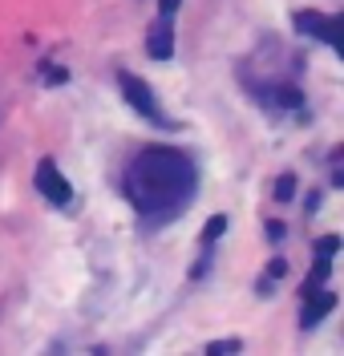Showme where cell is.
Returning a JSON list of instances; mask_svg holds the SVG:
<instances>
[{"label":"cell","mask_w":344,"mask_h":356,"mask_svg":"<svg viewBox=\"0 0 344 356\" xmlns=\"http://www.w3.org/2000/svg\"><path fill=\"white\" fill-rule=\"evenodd\" d=\"M304 207H308V215H316V211H320V191H312V195H308V202H304Z\"/></svg>","instance_id":"5bb4252c"},{"label":"cell","mask_w":344,"mask_h":356,"mask_svg":"<svg viewBox=\"0 0 344 356\" xmlns=\"http://www.w3.org/2000/svg\"><path fill=\"white\" fill-rule=\"evenodd\" d=\"M179 4H183V0H162V8H158V13H166V17H174V8H179Z\"/></svg>","instance_id":"9a60e30c"},{"label":"cell","mask_w":344,"mask_h":356,"mask_svg":"<svg viewBox=\"0 0 344 356\" xmlns=\"http://www.w3.org/2000/svg\"><path fill=\"white\" fill-rule=\"evenodd\" d=\"M341 235H324V239H316V243H312V255H324V259H332V255H336V251H341Z\"/></svg>","instance_id":"8fae6325"},{"label":"cell","mask_w":344,"mask_h":356,"mask_svg":"<svg viewBox=\"0 0 344 356\" xmlns=\"http://www.w3.org/2000/svg\"><path fill=\"white\" fill-rule=\"evenodd\" d=\"M328 44L341 53V61H344V13L341 17H328Z\"/></svg>","instance_id":"30bf717a"},{"label":"cell","mask_w":344,"mask_h":356,"mask_svg":"<svg viewBox=\"0 0 344 356\" xmlns=\"http://www.w3.org/2000/svg\"><path fill=\"white\" fill-rule=\"evenodd\" d=\"M332 308H336V296H332V291L320 288V291H312V296H304V316H300V328H316V324H320Z\"/></svg>","instance_id":"5b68a950"},{"label":"cell","mask_w":344,"mask_h":356,"mask_svg":"<svg viewBox=\"0 0 344 356\" xmlns=\"http://www.w3.org/2000/svg\"><path fill=\"white\" fill-rule=\"evenodd\" d=\"M223 235H227V215H215V219L203 227V247H215Z\"/></svg>","instance_id":"9c48e42d"},{"label":"cell","mask_w":344,"mask_h":356,"mask_svg":"<svg viewBox=\"0 0 344 356\" xmlns=\"http://www.w3.org/2000/svg\"><path fill=\"white\" fill-rule=\"evenodd\" d=\"M284 235H288V227H284L279 219L268 222V239H272V243H284Z\"/></svg>","instance_id":"4fadbf2b"},{"label":"cell","mask_w":344,"mask_h":356,"mask_svg":"<svg viewBox=\"0 0 344 356\" xmlns=\"http://www.w3.org/2000/svg\"><path fill=\"white\" fill-rule=\"evenodd\" d=\"M292 24H296L304 37H316V41H328V17L324 13H316V8H300L296 17H292Z\"/></svg>","instance_id":"8992f818"},{"label":"cell","mask_w":344,"mask_h":356,"mask_svg":"<svg viewBox=\"0 0 344 356\" xmlns=\"http://www.w3.org/2000/svg\"><path fill=\"white\" fill-rule=\"evenodd\" d=\"M117 86H122V93H126V102H130L146 122H154V126H174V122L162 113V106L154 102V93H150V86H146L142 77L126 73V69H117Z\"/></svg>","instance_id":"7a4b0ae2"},{"label":"cell","mask_w":344,"mask_h":356,"mask_svg":"<svg viewBox=\"0 0 344 356\" xmlns=\"http://www.w3.org/2000/svg\"><path fill=\"white\" fill-rule=\"evenodd\" d=\"M332 186H336V191H344V170H336V175H332Z\"/></svg>","instance_id":"2e32d148"},{"label":"cell","mask_w":344,"mask_h":356,"mask_svg":"<svg viewBox=\"0 0 344 356\" xmlns=\"http://www.w3.org/2000/svg\"><path fill=\"white\" fill-rule=\"evenodd\" d=\"M328 275H332V264H328L324 255H316V267H312V275L304 280V296H312V291H320Z\"/></svg>","instance_id":"52a82bcc"},{"label":"cell","mask_w":344,"mask_h":356,"mask_svg":"<svg viewBox=\"0 0 344 356\" xmlns=\"http://www.w3.org/2000/svg\"><path fill=\"white\" fill-rule=\"evenodd\" d=\"M199 195V170L183 150L170 146H146L126 166V199L146 219H174Z\"/></svg>","instance_id":"6da1fadb"},{"label":"cell","mask_w":344,"mask_h":356,"mask_svg":"<svg viewBox=\"0 0 344 356\" xmlns=\"http://www.w3.org/2000/svg\"><path fill=\"white\" fill-rule=\"evenodd\" d=\"M296 191H300V178L296 175H279V178H275L272 195H275V202H292V199H296Z\"/></svg>","instance_id":"ba28073f"},{"label":"cell","mask_w":344,"mask_h":356,"mask_svg":"<svg viewBox=\"0 0 344 356\" xmlns=\"http://www.w3.org/2000/svg\"><path fill=\"white\" fill-rule=\"evenodd\" d=\"M37 191H41V195H45L53 207H69V202H73V186H69L65 175H61V170H57L49 158L37 166Z\"/></svg>","instance_id":"3957f363"},{"label":"cell","mask_w":344,"mask_h":356,"mask_svg":"<svg viewBox=\"0 0 344 356\" xmlns=\"http://www.w3.org/2000/svg\"><path fill=\"white\" fill-rule=\"evenodd\" d=\"M243 348V340H215V344H206V356H223V353H239Z\"/></svg>","instance_id":"7c38bea8"},{"label":"cell","mask_w":344,"mask_h":356,"mask_svg":"<svg viewBox=\"0 0 344 356\" xmlns=\"http://www.w3.org/2000/svg\"><path fill=\"white\" fill-rule=\"evenodd\" d=\"M146 53L154 57V61H166V57H174V21L158 13V21L150 24V33H146Z\"/></svg>","instance_id":"277c9868"}]
</instances>
